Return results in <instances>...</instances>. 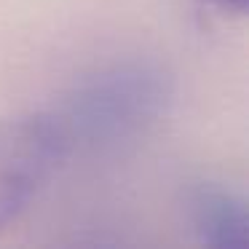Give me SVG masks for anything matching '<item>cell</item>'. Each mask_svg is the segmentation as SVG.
<instances>
[{"label": "cell", "instance_id": "obj_1", "mask_svg": "<svg viewBox=\"0 0 249 249\" xmlns=\"http://www.w3.org/2000/svg\"><path fill=\"white\" fill-rule=\"evenodd\" d=\"M70 131L51 113L0 121V231L19 220L62 166Z\"/></svg>", "mask_w": 249, "mask_h": 249}, {"label": "cell", "instance_id": "obj_2", "mask_svg": "<svg viewBox=\"0 0 249 249\" xmlns=\"http://www.w3.org/2000/svg\"><path fill=\"white\" fill-rule=\"evenodd\" d=\"M188 212L201 241L217 249H244L249 241L247 204L217 185H201L190 193Z\"/></svg>", "mask_w": 249, "mask_h": 249}, {"label": "cell", "instance_id": "obj_3", "mask_svg": "<svg viewBox=\"0 0 249 249\" xmlns=\"http://www.w3.org/2000/svg\"><path fill=\"white\" fill-rule=\"evenodd\" d=\"M206 3H212L220 11H231V14H244L249 6V0H206Z\"/></svg>", "mask_w": 249, "mask_h": 249}]
</instances>
